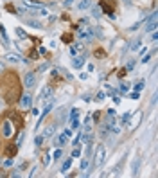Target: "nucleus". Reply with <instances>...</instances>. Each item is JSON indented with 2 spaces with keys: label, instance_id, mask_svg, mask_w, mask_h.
<instances>
[{
  "label": "nucleus",
  "instance_id": "1",
  "mask_svg": "<svg viewBox=\"0 0 158 178\" xmlns=\"http://www.w3.org/2000/svg\"><path fill=\"white\" fill-rule=\"evenodd\" d=\"M104 157H106V148L101 144L95 148V157H94V166L95 167H101L102 166V162H104Z\"/></svg>",
  "mask_w": 158,
  "mask_h": 178
},
{
  "label": "nucleus",
  "instance_id": "2",
  "mask_svg": "<svg viewBox=\"0 0 158 178\" xmlns=\"http://www.w3.org/2000/svg\"><path fill=\"white\" fill-rule=\"evenodd\" d=\"M70 54H72V56H77V54H84V41L70 43Z\"/></svg>",
  "mask_w": 158,
  "mask_h": 178
},
{
  "label": "nucleus",
  "instance_id": "3",
  "mask_svg": "<svg viewBox=\"0 0 158 178\" xmlns=\"http://www.w3.org/2000/svg\"><path fill=\"white\" fill-rule=\"evenodd\" d=\"M2 135H4V137H11V135H13V124H11L9 119H5V120L2 122Z\"/></svg>",
  "mask_w": 158,
  "mask_h": 178
},
{
  "label": "nucleus",
  "instance_id": "4",
  "mask_svg": "<svg viewBox=\"0 0 158 178\" xmlns=\"http://www.w3.org/2000/svg\"><path fill=\"white\" fill-rule=\"evenodd\" d=\"M101 7H102V11H104L106 15L113 16V13H115V7H113V4H110L108 0H101Z\"/></svg>",
  "mask_w": 158,
  "mask_h": 178
},
{
  "label": "nucleus",
  "instance_id": "5",
  "mask_svg": "<svg viewBox=\"0 0 158 178\" xmlns=\"http://www.w3.org/2000/svg\"><path fill=\"white\" fill-rule=\"evenodd\" d=\"M34 83H36V76H34L33 72L25 74V78H23V86H25V88H33Z\"/></svg>",
  "mask_w": 158,
  "mask_h": 178
},
{
  "label": "nucleus",
  "instance_id": "6",
  "mask_svg": "<svg viewBox=\"0 0 158 178\" xmlns=\"http://www.w3.org/2000/svg\"><path fill=\"white\" fill-rule=\"evenodd\" d=\"M5 157L7 158H13V157H16V153H18V146L16 144H9L7 148H5Z\"/></svg>",
  "mask_w": 158,
  "mask_h": 178
},
{
  "label": "nucleus",
  "instance_id": "7",
  "mask_svg": "<svg viewBox=\"0 0 158 178\" xmlns=\"http://www.w3.org/2000/svg\"><path fill=\"white\" fill-rule=\"evenodd\" d=\"M67 140H68V135H67V133H59L58 137L54 138V146H58V148H63V146L67 144Z\"/></svg>",
  "mask_w": 158,
  "mask_h": 178
},
{
  "label": "nucleus",
  "instance_id": "8",
  "mask_svg": "<svg viewBox=\"0 0 158 178\" xmlns=\"http://www.w3.org/2000/svg\"><path fill=\"white\" fill-rule=\"evenodd\" d=\"M83 63H84V54H77V56L72 58V67L74 68H81Z\"/></svg>",
  "mask_w": 158,
  "mask_h": 178
},
{
  "label": "nucleus",
  "instance_id": "9",
  "mask_svg": "<svg viewBox=\"0 0 158 178\" xmlns=\"http://www.w3.org/2000/svg\"><path fill=\"white\" fill-rule=\"evenodd\" d=\"M11 120L15 122L16 130H22V126H23V120H22V117H20L18 113H11Z\"/></svg>",
  "mask_w": 158,
  "mask_h": 178
},
{
  "label": "nucleus",
  "instance_id": "10",
  "mask_svg": "<svg viewBox=\"0 0 158 178\" xmlns=\"http://www.w3.org/2000/svg\"><path fill=\"white\" fill-rule=\"evenodd\" d=\"M140 120H142V112H137V113H135V119H133V122L129 124V128H131V130H135L138 124H140Z\"/></svg>",
  "mask_w": 158,
  "mask_h": 178
},
{
  "label": "nucleus",
  "instance_id": "11",
  "mask_svg": "<svg viewBox=\"0 0 158 178\" xmlns=\"http://www.w3.org/2000/svg\"><path fill=\"white\" fill-rule=\"evenodd\" d=\"M27 25H29V27H34V29H43V23L38 22V20H34V18L27 20Z\"/></svg>",
  "mask_w": 158,
  "mask_h": 178
},
{
  "label": "nucleus",
  "instance_id": "12",
  "mask_svg": "<svg viewBox=\"0 0 158 178\" xmlns=\"http://www.w3.org/2000/svg\"><path fill=\"white\" fill-rule=\"evenodd\" d=\"M5 59H7V61H11V63H18L20 56H18V54H15V52H7V54H5Z\"/></svg>",
  "mask_w": 158,
  "mask_h": 178
},
{
  "label": "nucleus",
  "instance_id": "13",
  "mask_svg": "<svg viewBox=\"0 0 158 178\" xmlns=\"http://www.w3.org/2000/svg\"><path fill=\"white\" fill-rule=\"evenodd\" d=\"M153 31H156V20L146 23V33H153Z\"/></svg>",
  "mask_w": 158,
  "mask_h": 178
},
{
  "label": "nucleus",
  "instance_id": "14",
  "mask_svg": "<svg viewBox=\"0 0 158 178\" xmlns=\"http://www.w3.org/2000/svg\"><path fill=\"white\" fill-rule=\"evenodd\" d=\"M22 106H25V108L31 106V96H29V94H23V96H22Z\"/></svg>",
  "mask_w": 158,
  "mask_h": 178
},
{
  "label": "nucleus",
  "instance_id": "15",
  "mask_svg": "<svg viewBox=\"0 0 158 178\" xmlns=\"http://www.w3.org/2000/svg\"><path fill=\"white\" fill-rule=\"evenodd\" d=\"M52 106H54V101H52V99H49V103L45 104V108H43V112H41V113H43V117H45V115L52 110Z\"/></svg>",
  "mask_w": 158,
  "mask_h": 178
},
{
  "label": "nucleus",
  "instance_id": "16",
  "mask_svg": "<svg viewBox=\"0 0 158 178\" xmlns=\"http://www.w3.org/2000/svg\"><path fill=\"white\" fill-rule=\"evenodd\" d=\"M79 36H81V38L92 40V31H90V29H81V31H79Z\"/></svg>",
  "mask_w": 158,
  "mask_h": 178
},
{
  "label": "nucleus",
  "instance_id": "17",
  "mask_svg": "<svg viewBox=\"0 0 158 178\" xmlns=\"http://www.w3.org/2000/svg\"><path fill=\"white\" fill-rule=\"evenodd\" d=\"M90 5H92V2H90V0H81V2H79V9H81V11H84V9H88V7H90Z\"/></svg>",
  "mask_w": 158,
  "mask_h": 178
},
{
  "label": "nucleus",
  "instance_id": "18",
  "mask_svg": "<svg viewBox=\"0 0 158 178\" xmlns=\"http://www.w3.org/2000/svg\"><path fill=\"white\" fill-rule=\"evenodd\" d=\"M138 164H140V157H135V160H133V166H131V173H133V175H137Z\"/></svg>",
  "mask_w": 158,
  "mask_h": 178
},
{
  "label": "nucleus",
  "instance_id": "19",
  "mask_svg": "<svg viewBox=\"0 0 158 178\" xmlns=\"http://www.w3.org/2000/svg\"><path fill=\"white\" fill-rule=\"evenodd\" d=\"M61 40H63L65 43H72V41H74V36H72L70 33H65V34H61Z\"/></svg>",
  "mask_w": 158,
  "mask_h": 178
},
{
  "label": "nucleus",
  "instance_id": "20",
  "mask_svg": "<svg viewBox=\"0 0 158 178\" xmlns=\"http://www.w3.org/2000/svg\"><path fill=\"white\" fill-rule=\"evenodd\" d=\"M94 56L97 59H102V58H106V52L102 51V49H95V52H94Z\"/></svg>",
  "mask_w": 158,
  "mask_h": 178
},
{
  "label": "nucleus",
  "instance_id": "21",
  "mask_svg": "<svg viewBox=\"0 0 158 178\" xmlns=\"http://www.w3.org/2000/svg\"><path fill=\"white\" fill-rule=\"evenodd\" d=\"M52 133H54V126H49V128H47V130H45V131H43V138L50 137V135H52Z\"/></svg>",
  "mask_w": 158,
  "mask_h": 178
},
{
  "label": "nucleus",
  "instance_id": "22",
  "mask_svg": "<svg viewBox=\"0 0 158 178\" xmlns=\"http://www.w3.org/2000/svg\"><path fill=\"white\" fill-rule=\"evenodd\" d=\"M16 36H18V38H22V40H27V38H29V36L25 34V31H22L20 27H16Z\"/></svg>",
  "mask_w": 158,
  "mask_h": 178
},
{
  "label": "nucleus",
  "instance_id": "23",
  "mask_svg": "<svg viewBox=\"0 0 158 178\" xmlns=\"http://www.w3.org/2000/svg\"><path fill=\"white\" fill-rule=\"evenodd\" d=\"M79 113H81V112H79V108H72V112H70V120H72V119H77Z\"/></svg>",
  "mask_w": 158,
  "mask_h": 178
},
{
  "label": "nucleus",
  "instance_id": "24",
  "mask_svg": "<svg viewBox=\"0 0 158 178\" xmlns=\"http://www.w3.org/2000/svg\"><path fill=\"white\" fill-rule=\"evenodd\" d=\"M70 164H72V158L65 160V162H63V171H68V169H70Z\"/></svg>",
  "mask_w": 158,
  "mask_h": 178
},
{
  "label": "nucleus",
  "instance_id": "25",
  "mask_svg": "<svg viewBox=\"0 0 158 178\" xmlns=\"http://www.w3.org/2000/svg\"><path fill=\"white\" fill-rule=\"evenodd\" d=\"M129 117H131V112H126V113L122 115V124H128V120H129Z\"/></svg>",
  "mask_w": 158,
  "mask_h": 178
},
{
  "label": "nucleus",
  "instance_id": "26",
  "mask_svg": "<svg viewBox=\"0 0 158 178\" xmlns=\"http://www.w3.org/2000/svg\"><path fill=\"white\" fill-rule=\"evenodd\" d=\"M88 166H90V164H88V158H83V160H81V171H84Z\"/></svg>",
  "mask_w": 158,
  "mask_h": 178
},
{
  "label": "nucleus",
  "instance_id": "27",
  "mask_svg": "<svg viewBox=\"0 0 158 178\" xmlns=\"http://www.w3.org/2000/svg\"><path fill=\"white\" fill-rule=\"evenodd\" d=\"M79 155H81V149H79L77 146H76V148H74V149H72V158H77Z\"/></svg>",
  "mask_w": 158,
  "mask_h": 178
},
{
  "label": "nucleus",
  "instance_id": "28",
  "mask_svg": "<svg viewBox=\"0 0 158 178\" xmlns=\"http://www.w3.org/2000/svg\"><path fill=\"white\" fill-rule=\"evenodd\" d=\"M70 128H72V130H77V128H79V120H77V119H72V124H70Z\"/></svg>",
  "mask_w": 158,
  "mask_h": 178
},
{
  "label": "nucleus",
  "instance_id": "29",
  "mask_svg": "<svg viewBox=\"0 0 158 178\" xmlns=\"http://www.w3.org/2000/svg\"><path fill=\"white\" fill-rule=\"evenodd\" d=\"M5 9H7L9 13H16V7H15L13 4H7V5H5Z\"/></svg>",
  "mask_w": 158,
  "mask_h": 178
},
{
  "label": "nucleus",
  "instance_id": "30",
  "mask_svg": "<svg viewBox=\"0 0 158 178\" xmlns=\"http://www.w3.org/2000/svg\"><path fill=\"white\" fill-rule=\"evenodd\" d=\"M43 140H45V138H43V135H38L34 142H36V146H41V144H43Z\"/></svg>",
  "mask_w": 158,
  "mask_h": 178
},
{
  "label": "nucleus",
  "instance_id": "31",
  "mask_svg": "<svg viewBox=\"0 0 158 178\" xmlns=\"http://www.w3.org/2000/svg\"><path fill=\"white\" fill-rule=\"evenodd\" d=\"M61 157H63V151H61V148H59V149H56V153H54V158H56V160H59Z\"/></svg>",
  "mask_w": 158,
  "mask_h": 178
},
{
  "label": "nucleus",
  "instance_id": "32",
  "mask_svg": "<svg viewBox=\"0 0 158 178\" xmlns=\"http://www.w3.org/2000/svg\"><path fill=\"white\" fill-rule=\"evenodd\" d=\"M142 88H144V81H138L137 85H135V90H137V92H140Z\"/></svg>",
  "mask_w": 158,
  "mask_h": 178
},
{
  "label": "nucleus",
  "instance_id": "33",
  "mask_svg": "<svg viewBox=\"0 0 158 178\" xmlns=\"http://www.w3.org/2000/svg\"><path fill=\"white\" fill-rule=\"evenodd\" d=\"M50 94H52V90H50V88H47V90H43V92H41V96H43V97H50Z\"/></svg>",
  "mask_w": 158,
  "mask_h": 178
},
{
  "label": "nucleus",
  "instance_id": "34",
  "mask_svg": "<svg viewBox=\"0 0 158 178\" xmlns=\"http://www.w3.org/2000/svg\"><path fill=\"white\" fill-rule=\"evenodd\" d=\"M137 49H140V40H137V41L131 45V51H137Z\"/></svg>",
  "mask_w": 158,
  "mask_h": 178
},
{
  "label": "nucleus",
  "instance_id": "35",
  "mask_svg": "<svg viewBox=\"0 0 158 178\" xmlns=\"http://www.w3.org/2000/svg\"><path fill=\"white\" fill-rule=\"evenodd\" d=\"M104 99H106V94H104V92H99L97 94V101H104Z\"/></svg>",
  "mask_w": 158,
  "mask_h": 178
},
{
  "label": "nucleus",
  "instance_id": "36",
  "mask_svg": "<svg viewBox=\"0 0 158 178\" xmlns=\"http://www.w3.org/2000/svg\"><path fill=\"white\" fill-rule=\"evenodd\" d=\"M49 162H50V157H49V155H45V157H43V166L47 167V166H49Z\"/></svg>",
  "mask_w": 158,
  "mask_h": 178
},
{
  "label": "nucleus",
  "instance_id": "37",
  "mask_svg": "<svg viewBox=\"0 0 158 178\" xmlns=\"http://www.w3.org/2000/svg\"><path fill=\"white\" fill-rule=\"evenodd\" d=\"M133 67H135V61H129V63L126 65V70H133Z\"/></svg>",
  "mask_w": 158,
  "mask_h": 178
},
{
  "label": "nucleus",
  "instance_id": "38",
  "mask_svg": "<svg viewBox=\"0 0 158 178\" xmlns=\"http://www.w3.org/2000/svg\"><path fill=\"white\" fill-rule=\"evenodd\" d=\"M99 119H101V112H94V120L99 122Z\"/></svg>",
  "mask_w": 158,
  "mask_h": 178
},
{
  "label": "nucleus",
  "instance_id": "39",
  "mask_svg": "<svg viewBox=\"0 0 158 178\" xmlns=\"http://www.w3.org/2000/svg\"><path fill=\"white\" fill-rule=\"evenodd\" d=\"M138 96H140V94H138L137 90H135V92H131V94H129V97H131V99H138Z\"/></svg>",
  "mask_w": 158,
  "mask_h": 178
},
{
  "label": "nucleus",
  "instance_id": "40",
  "mask_svg": "<svg viewBox=\"0 0 158 178\" xmlns=\"http://www.w3.org/2000/svg\"><path fill=\"white\" fill-rule=\"evenodd\" d=\"M47 68H49V63H45V65H41V67H40V72H45Z\"/></svg>",
  "mask_w": 158,
  "mask_h": 178
},
{
  "label": "nucleus",
  "instance_id": "41",
  "mask_svg": "<svg viewBox=\"0 0 158 178\" xmlns=\"http://www.w3.org/2000/svg\"><path fill=\"white\" fill-rule=\"evenodd\" d=\"M120 92H128V85H126V83L120 85Z\"/></svg>",
  "mask_w": 158,
  "mask_h": 178
},
{
  "label": "nucleus",
  "instance_id": "42",
  "mask_svg": "<svg viewBox=\"0 0 158 178\" xmlns=\"http://www.w3.org/2000/svg\"><path fill=\"white\" fill-rule=\"evenodd\" d=\"M149 59H151V56H144V58H142V63H147Z\"/></svg>",
  "mask_w": 158,
  "mask_h": 178
},
{
  "label": "nucleus",
  "instance_id": "43",
  "mask_svg": "<svg viewBox=\"0 0 158 178\" xmlns=\"http://www.w3.org/2000/svg\"><path fill=\"white\" fill-rule=\"evenodd\" d=\"M126 72H128V70L124 68V70H120V72H118V76H120V78H124V76H126Z\"/></svg>",
  "mask_w": 158,
  "mask_h": 178
},
{
  "label": "nucleus",
  "instance_id": "44",
  "mask_svg": "<svg viewBox=\"0 0 158 178\" xmlns=\"http://www.w3.org/2000/svg\"><path fill=\"white\" fill-rule=\"evenodd\" d=\"M99 15H101V13H99V7H95V9H94V16H99Z\"/></svg>",
  "mask_w": 158,
  "mask_h": 178
},
{
  "label": "nucleus",
  "instance_id": "45",
  "mask_svg": "<svg viewBox=\"0 0 158 178\" xmlns=\"http://www.w3.org/2000/svg\"><path fill=\"white\" fill-rule=\"evenodd\" d=\"M113 103H115V104H118V103H120V99H118V96H115V97H113Z\"/></svg>",
  "mask_w": 158,
  "mask_h": 178
},
{
  "label": "nucleus",
  "instance_id": "46",
  "mask_svg": "<svg viewBox=\"0 0 158 178\" xmlns=\"http://www.w3.org/2000/svg\"><path fill=\"white\" fill-rule=\"evenodd\" d=\"M0 33H2V34H5V31H4V25H2V23H0Z\"/></svg>",
  "mask_w": 158,
  "mask_h": 178
}]
</instances>
